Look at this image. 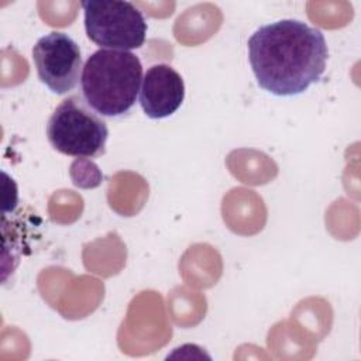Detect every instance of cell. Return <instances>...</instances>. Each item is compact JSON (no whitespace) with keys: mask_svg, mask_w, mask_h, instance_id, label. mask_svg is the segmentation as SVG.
<instances>
[{"mask_svg":"<svg viewBox=\"0 0 361 361\" xmlns=\"http://www.w3.org/2000/svg\"><path fill=\"white\" fill-rule=\"evenodd\" d=\"M247 47L257 83L275 96L300 94L326 71L324 35L299 20L283 18L259 27Z\"/></svg>","mask_w":361,"mask_h":361,"instance_id":"obj_1","label":"cell"},{"mask_svg":"<svg viewBox=\"0 0 361 361\" xmlns=\"http://www.w3.org/2000/svg\"><path fill=\"white\" fill-rule=\"evenodd\" d=\"M142 65L130 51L97 49L85 62L80 90L85 102L104 117H118L131 110L140 94Z\"/></svg>","mask_w":361,"mask_h":361,"instance_id":"obj_2","label":"cell"},{"mask_svg":"<svg viewBox=\"0 0 361 361\" xmlns=\"http://www.w3.org/2000/svg\"><path fill=\"white\" fill-rule=\"evenodd\" d=\"M47 137L52 148L61 154L94 158L104 152L109 128L82 94H73L62 100L51 114Z\"/></svg>","mask_w":361,"mask_h":361,"instance_id":"obj_3","label":"cell"},{"mask_svg":"<svg viewBox=\"0 0 361 361\" xmlns=\"http://www.w3.org/2000/svg\"><path fill=\"white\" fill-rule=\"evenodd\" d=\"M87 38L100 49L131 51L140 48L147 35L142 13L130 1H82Z\"/></svg>","mask_w":361,"mask_h":361,"instance_id":"obj_4","label":"cell"},{"mask_svg":"<svg viewBox=\"0 0 361 361\" xmlns=\"http://www.w3.org/2000/svg\"><path fill=\"white\" fill-rule=\"evenodd\" d=\"M32 61L39 80L56 94L73 90L82 75L79 45L63 32L41 37L32 48Z\"/></svg>","mask_w":361,"mask_h":361,"instance_id":"obj_5","label":"cell"},{"mask_svg":"<svg viewBox=\"0 0 361 361\" xmlns=\"http://www.w3.org/2000/svg\"><path fill=\"white\" fill-rule=\"evenodd\" d=\"M140 104L149 118L172 116L185 99L182 76L166 63H157L142 75Z\"/></svg>","mask_w":361,"mask_h":361,"instance_id":"obj_6","label":"cell"}]
</instances>
